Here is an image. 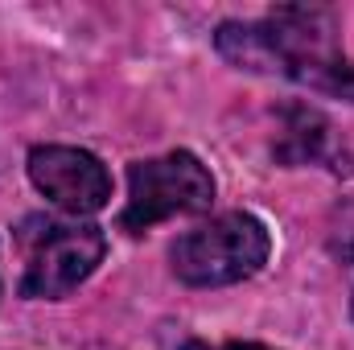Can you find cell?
Returning a JSON list of instances; mask_svg holds the SVG:
<instances>
[{"instance_id": "277c9868", "label": "cell", "mask_w": 354, "mask_h": 350, "mask_svg": "<svg viewBox=\"0 0 354 350\" xmlns=\"http://www.w3.org/2000/svg\"><path fill=\"white\" fill-rule=\"evenodd\" d=\"M214 202V177L189 153L174 149L165 157L128 165V202L120 210V231L140 235L177 214H202Z\"/></svg>"}, {"instance_id": "3957f363", "label": "cell", "mask_w": 354, "mask_h": 350, "mask_svg": "<svg viewBox=\"0 0 354 350\" xmlns=\"http://www.w3.org/2000/svg\"><path fill=\"white\" fill-rule=\"evenodd\" d=\"M272 256V235L252 210H227L210 223H198L169 248V260L181 284L223 288L252 280Z\"/></svg>"}, {"instance_id": "5b68a950", "label": "cell", "mask_w": 354, "mask_h": 350, "mask_svg": "<svg viewBox=\"0 0 354 350\" xmlns=\"http://www.w3.org/2000/svg\"><path fill=\"white\" fill-rule=\"evenodd\" d=\"M29 181L37 194H46L58 210L91 219L111 202V174L107 165L75 145H37L29 149Z\"/></svg>"}, {"instance_id": "7a4b0ae2", "label": "cell", "mask_w": 354, "mask_h": 350, "mask_svg": "<svg viewBox=\"0 0 354 350\" xmlns=\"http://www.w3.org/2000/svg\"><path fill=\"white\" fill-rule=\"evenodd\" d=\"M21 243V284L25 301H62L71 297L107 256V235L95 223H58V219H25L17 227Z\"/></svg>"}, {"instance_id": "8992f818", "label": "cell", "mask_w": 354, "mask_h": 350, "mask_svg": "<svg viewBox=\"0 0 354 350\" xmlns=\"http://www.w3.org/2000/svg\"><path fill=\"white\" fill-rule=\"evenodd\" d=\"M276 161L280 165H326L330 174H351V153L338 140L334 124L309 107V103H284L280 107V132H276Z\"/></svg>"}, {"instance_id": "9c48e42d", "label": "cell", "mask_w": 354, "mask_h": 350, "mask_svg": "<svg viewBox=\"0 0 354 350\" xmlns=\"http://www.w3.org/2000/svg\"><path fill=\"white\" fill-rule=\"evenodd\" d=\"M351 264H354V248H351ZM351 313H354V297H351Z\"/></svg>"}, {"instance_id": "ba28073f", "label": "cell", "mask_w": 354, "mask_h": 350, "mask_svg": "<svg viewBox=\"0 0 354 350\" xmlns=\"http://www.w3.org/2000/svg\"><path fill=\"white\" fill-rule=\"evenodd\" d=\"M334 99H346V103H354V62H351V71H346V79H342V87H338V95Z\"/></svg>"}, {"instance_id": "52a82bcc", "label": "cell", "mask_w": 354, "mask_h": 350, "mask_svg": "<svg viewBox=\"0 0 354 350\" xmlns=\"http://www.w3.org/2000/svg\"><path fill=\"white\" fill-rule=\"evenodd\" d=\"M181 350H272L264 342H223V347H206V342H185Z\"/></svg>"}, {"instance_id": "6da1fadb", "label": "cell", "mask_w": 354, "mask_h": 350, "mask_svg": "<svg viewBox=\"0 0 354 350\" xmlns=\"http://www.w3.org/2000/svg\"><path fill=\"white\" fill-rule=\"evenodd\" d=\"M214 50L235 71L288 79L322 95H338L351 71L338 17L322 4H280L260 21H223Z\"/></svg>"}]
</instances>
